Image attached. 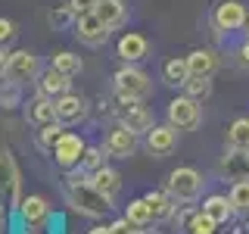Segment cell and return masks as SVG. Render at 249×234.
Here are the masks:
<instances>
[{
	"label": "cell",
	"instance_id": "1",
	"mask_svg": "<svg viewBox=\"0 0 249 234\" xmlns=\"http://www.w3.org/2000/svg\"><path fill=\"white\" fill-rule=\"evenodd\" d=\"M62 197H66V203L78 215H88V218H103L112 209V200L103 197L93 187L90 175L84 169H69L62 175Z\"/></svg>",
	"mask_w": 249,
	"mask_h": 234
},
{
	"label": "cell",
	"instance_id": "2",
	"mask_svg": "<svg viewBox=\"0 0 249 234\" xmlns=\"http://www.w3.org/2000/svg\"><path fill=\"white\" fill-rule=\"evenodd\" d=\"M112 88H115L119 100H143V97H150L153 81L143 69H137V62H124L122 69H115Z\"/></svg>",
	"mask_w": 249,
	"mask_h": 234
},
{
	"label": "cell",
	"instance_id": "3",
	"mask_svg": "<svg viewBox=\"0 0 249 234\" xmlns=\"http://www.w3.org/2000/svg\"><path fill=\"white\" fill-rule=\"evenodd\" d=\"M202 175L193 166H178L175 172L168 175V181H165V191L175 197L178 203H196L199 200V194H202Z\"/></svg>",
	"mask_w": 249,
	"mask_h": 234
},
{
	"label": "cell",
	"instance_id": "4",
	"mask_svg": "<svg viewBox=\"0 0 249 234\" xmlns=\"http://www.w3.org/2000/svg\"><path fill=\"white\" fill-rule=\"evenodd\" d=\"M246 19H249V13L240 0H218L215 10H212V28L221 31V35L246 28Z\"/></svg>",
	"mask_w": 249,
	"mask_h": 234
},
{
	"label": "cell",
	"instance_id": "5",
	"mask_svg": "<svg viewBox=\"0 0 249 234\" xmlns=\"http://www.w3.org/2000/svg\"><path fill=\"white\" fill-rule=\"evenodd\" d=\"M103 147H106V153H109V156H115V159H128V156H134V153H137L140 137H137V131H134V128H128L124 122H115L112 128L106 131Z\"/></svg>",
	"mask_w": 249,
	"mask_h": 234
},
{
	"label": "cell",
	"instance_id": "6",
	"mask_svg": "<svg viewBox=\"0 0 249 234\" xmlns=\"http://www.w3.org/2000/svg\"><path fill=\"white\" fill-rule=\"evenodd\" d=\"M168 122L175 125L178 131H193V128H199V122H202L199 100L187 97V94L175 97V100L168 103Z\"/></svg>",
	"mask_w": 249,
	"mask_h": 234
},
{
	"label": "cell",
	"instance_id": "7",
	"mask_svg": "<svg viewBox=\"0 0 249 234\" xmlns=\"http://www.w3.org/2000/svg\"><path fill=\"white\" fill-rule=\"evenodd\" d=\"M0 203L19 209V169H16L13 156L6 147H0Z\"/></svg>",
	"mask_w": 249,
	"mask_h": 234
},
{
	"label": "cell",
	"instance_id": "8",
	"mask_svg": "<svg viewBox=\"0 0 249 234\" xmlns=\"http://www.w3.org/2000/svg\"><path fill=\"white\" fill-rule=\"evenodd\" d=\"M84 140L75 135V131H66L56 144H53V150H50V156H53V162L62 169V172H69V169H78V162H81V153H84Z\"/></svg>",
	"mask_w": 249,
	"mask_h": 234
},
{
	"label": "cell",
	"instance_id": "9",
	"mask_svg": "<svg viewBox=\"0 0 249 234\" xmlns=\"http://www.w3.org/2000/svg\"><path fill=\"white\" fill-rule=\"evenodd\" d=\"M3 75L13 78V81H19V84L37 81V75H41V59H37L31 50H16V53H10V62H6Z\"/></svg>",
	"mask_w": 249,
	"mask_h": 234
},
{
	"label": "cell",
	"instance_id": "10",
	"mask_svg": "<svg viewBox=\"0 0 249 234\" xmlns=\"http://www.w3.org/2000/svg\"><path fill=\"white\" fill-rule=\"evenodd\" d=\"M109 31H112V28H109L97 13L78 16V22H75V38H78L84 47H103V44L109 41Z\"/></svg>",
	"mask_w": 249,
	"mask_h": 234
},
{
	"label": "cell",
	"instance_id": "11",
	"mask_svg": "<svg viewBox=\"0 0 249 234\" xmlns=\"http://www.w3.org/2000/svg\"><path fill=\"white\" fill-rule=\"evenodd\" d=\"M88 113H90V106H88V100L81 97V94H62V97H56V119L66 125H78V122H84L88 119Z\"/></svg>",
	"mask_w": 249,
	"mask_h": 234
},
{
	"label": "cell",
	"instance_id": "12",
	"mask_svg": "<svg viewBox=\"0 0 249 234\" xmlns=\"http://www.w3.org/2000/svg\"><path fill=\"white\" fill-rule=\"evenodd\" d=\"M146 150H150L153 156H168L171 150L178 147V128L171 122H165V125H153L150 131H146Z\"/></svg>",
	"mask_w": 249,
	"mask_h": 234
},
{
	"label": "cell",
	"instance_id": "13",
	"mask_svg": "<svg viewBox=\"0 0 249 234\" xmlns=\"http://www.w3.org/2000/svg\"><path fill=\"white\" fill-rule=\"evenodd\" d=\"M146 53H150V41L143 35H137V31H124L119 44H115V57L122 62H140Z\"/></svg>",
	"mask_w": 249,
	"mask_h": 234
},
{
	"label": "cell",
	"instance_id": "14",
	"mask_svg": "<svg viewBox=\"0 0 249 234\" xmlns=\"http://www.w3.org/2000/svg\"><path fill=\"white\" fill-rule=\"evenodd\" d=\"M119 122H124L128 128H134L137 135L140 131H150L153 128V116L146 106H140V100H119Z\"/></svg>",
	"mask_w": 249,
	"mask_h": 234
},
{
	"label": "cell",
	"instance_id": "15",
	"mask_svg": "<svg viewBox=\"0 0 249 234\" xmlns=\"http://www.w3.org/2000/svg\"><path fill=\"white\" fill-rule=\"evenodd\" d=\"M19 215L25 222V228H41L47 218H50V206H47V200L41 194H28L19 203Z\"/></svg>",
	"mask_w": 249,
	"mask_h": 234
},
{
	"label": "cell",
	"instance_id": "16",
	"mask_svg": "<svg viewBox=\"0 0 249 234\" xmlns=\"http://www.w3.org/2000/svg\"><path fill=\"white\" fill-rule=\"evenodd\" d=\"M25 119H28L31 125H35V128H37V125L53 122V119H56V100L37 91L35 97L28 100V106H25Z\"/></svg>",
	"mask_w": 249,
	"mask_h": 234
},
{
	"label": "cell",
	"instance_id": "17",
	"mask_svg": "<svg viewBox=\"0 0 249 234\" xmlns=\"http://www.w3.org/2000/svg\"><path fill=\"white\" fill-rule=\"evenodd\" d=\"M199 213H206L212 222L218 225H228L233 215H237V209H233V203L228 194H209L206 200H202V206H199Z\"/></svg>",
	"mask_w": 249,
	"mask_h": 234
},
{
	"label": "cell",
	"instance_id": "18",
	"mask_svg": "<svg viewBox=\"0 0 249 234\" xmlns=\"http://www.w3.org/2000/svg\"><path fill=\"white\" fill-rule=\"evenodd\" d=\"M221 175L228 181H243V178H249V153L237 150V147H228V153L221 159Z\"/></svg>",
	"mask_w": 249,
	"mask_h": 234
},
{
	"label": "cell",
	"instance_id": "19",
	"mask_svg": "<svg viewBox=\"0 0 249 234\" xmlns=\"http://www.w3.org/2000/svg\"><path fill=\"white\" fill-rule=\"evenodd\" d=\"M37 91L56 100V97H62V94L72 91V78L62 75L59 69H53V66H50V69H44V72L37 75Z\"/></svg>",
	"mask_w": 249,
	"mask_h": 234
},
{
	"label": "cell",
	"instance_id": "20",
	"mask_svg": "<svg viewBox=\"0 0 249 234\" xmlns=\"http://www.w3.org/2000/svg\"><path fill=\"white\" fill-rule=\"evenodd\" d=\"M90 181H93V187H97L103 197H109L115 203V197H119V191H122V175L112 166H103V169L90 172Z\"/></svg>",
	"mask_w": 249,
	"mask_h": 234
},
{
	"label": "cell",
	"instance_id": "21",
	"mask_svg": "<svg viewBox=\"0 0 249 234\" xmlns=\"http://www.w3.org/2000/svg\"><path fill=\"white\" fill-rule=\"evenodd\" d=\"M187 66H190V75H209L212 78L215 69H218V57L209 47H196V50L187 53Z\"/></svg>",
	"mask_w": 249,
	"mask_h": 234
},
{
	"label": "cell",
	"instance_id": "22",
	"mask_svg": "<svg viewBox=\"0 0 249 234\" xmlns=\"http://www.w3.org/2000/svg\"><path fill=\"white\" fill-rule=\"evenodd\" d=\"M146 203H150V209H153V218H156V222L175 218V213H178V200L171 197L168 191H150V194H146Z\"/></svg>",
	"mask_w": 249,
	"mask_h": 234
},
{
	"label": "cell",
	"instance_id": "23",
	"mask_svg": "<svg viewBox=\"0 0 249 234\" xmlns=\"http://www.w3.org/2000/svg\"><path fill=\"white\" fill-rule=\"evenodd\" d=\"M97 16L115 31V28H122L124 22H128V6H124L122 0H100V3H97Z\"/></svg>",
	"mask_w": 249,
	"mask_h": 234
},
{
	"label": "cell",
	"instance_id": "24",
	"mask_svg": "<svg viewBox=\"0 0 249 234\" xmlns=\"http://www.w3.org/2000/svg\"><path fill=\"white\" fill-rule=\"evenodd\" d=\"M190 78V66H187V57H171L162 66V81L168 88H184V81Z\"/></svg>",
	"mask_w": 249,
	"mask_h": 234
},
{
	"label": "cell",
	"instance_id": "25",
	"mask_svg": "<svg viewBox=\"0 0 249 234\" xmlns=\"http://www.w3.org/2000/svg\"><path fill=\"white\" fill-rule=\"evenodd\" d=\"M66 135V125H62L59 119H53V122H47V125H37V131H35V144H37V150H44V153H50L53 150V144Z\"/></svg>",
	"mask_w": 249,
	"mask_h": 234
},
{
	"label": "cell",
	"instance_id": "26",
	"mask_svg": "<svg viewBox=\"0 0 249 234\" xmlns=\"http://www.w3.org/2000/svg\"><path fill=\"white\" fill-rule=\"evenodd\" d=\"M228 147L249 150V116H240L228 125Z\"/></svg>",
	"mask_w": 249,
	"mask_h": 234
},
{
	"label": "cell",
	"instance_id": "27",
	"mask_svg": "<svg viewBox=\"0 0 249 234\" xmlns=\"http://www.w3.org/2000/svg\"><path fill=\"white\" fill-rule=\"evenodd\" d=\"M109 153H106V147H97V144H88L84 147V153H81V162H78V169H84L90 175V172H97V169H103L109 166Z\"/></svg>",
	"mask_w": 249,
	"mask_h": 234
},
{
	"label": "cell",
	"instance_id": "28",
	"mask_svg": "<svg viewBox=\"0 0 249 234\" xmlns=\"http://www.w3.org/2000/svg\"><path fill=\"white\" fill-rule=\"evenodd\" d=\"M184 94L193 97V100H199V103L209 100V97H212V78H209V75H190L184 81Z\"/></svg>",
	"mask_w": 249,
	"mask_h": 234
},
{
	"label": "cell",
	"instance_id": "29",
	"mask_svg": "<svg viewBox=\"0 0 249 234\" xmlns=\"http://www.w3.org/2000/svg\"><path fill=\"white\" fill-rule=\"evenodd\" d=\"M124 218H128V222H134V225H140V228H146L150 222H156L150 203H146V197L131 200V203H128V209H124Z\"/></svg>",
	"mask_w": 249,
	"mask_h": 234
},
{
	"label": "cell",
	"instance_id": "30",
	"mask_svg": "<svg viewBox=\"0 0 249 234\" xmlns=\"http://www.w3.org/2000/svg\"><path fill=\"white\" fill-rule=\"evenodd\" d=\"M47 22H50V28L62 31V28H75L78 16H75V10L69 3H59V6H53V10L47 13Z\"/></svg>",
	"mask_w": 249,
	"mask_h": 234
},
{
	"label": "cell",
	"instance_id": "31",
	"mask_svg": "<svg viewBox=\"0 0 249 234\" xmlns=\"http://www.w3.org/2000/svg\"><path fill=\"white\" fill-rule=\"evenodd\" d=\"M19 103H22V84L3 75V81H0V109H13Z\"/></svg>",
	"mask_w": 249,
	"mask_h": 234
},
{
	"label": "cell",
	"instance_id": "32",
	"mask_svg": "<svg viewBox=\"0 0 249 234\" xmlns=\"http://www.w3.org/2000/svg\"><path fill=\"white\" fill-rule=\"evenodd\" d=\"M81 66H84L81 57H78V53H72V50H59L56 57H53V69H59V72L69 75V78L81 72Z\"/></svg>",
	"mask_w": 249,
	"mask_h": 234
},
{
	"label": "cell",
	"instance_id": "33",
	"mask_svg": "<svg viewBox=\"0 0 249 234\" xmlns=\"http://www.w3.org/2000/svg\"><path fill=\"white\" fill-rule=\"evenodd\" d=\"M228 197H231V203H233V209H237V213H249V178H243V181H233L231 191H228Z\"/></svg>",
	"mask_w": 249,
	"mask_h": 234
},
{
	"label": "cell",
	"instance_id": "34",
	"mask_svg": "<svg viewBox=\"0 0 249 234\" xmlns=\"http://www.w3.org/2000/svg\"><path fill=\"white\" fill-rule=\"evenodd\" d=\"M218 228H221V225L212 222V218H209L206 213H196V218L187 225V231H184V234H218Z\"/></svg>",
	"mask_w": 249,
	"mask_h": 234
},
{
	"label": "cell",
	"instance_id": "35",
	"mask_svg": "<svg viewBox=\"0 0 249 234\" xmlns=\"http://www.w3.org/2000/svg\"><path fill=\"white\" fill-rule=\"evenodd\" d=\"M16 35H19V25H16L13 19H3V16H0V44L10 47L16 41Z\"/></svg>",
	"mask_w": 249,
	"mask_h": 234
},
{
	"label": "cell",
	"instance_id": "36",
	"mask_svg": "<svg viewBox=\"0 0 249 234\" xmlns=\"http://www.w3.org/2000/svg\"><path fill=\"white\" fill-rule=\"evenodd\" d=\"M196 213H199L196 206H184V209H178V213H175V225H178V231H187V225L196 218Z\"/></svg>",
	"mask_w": 249,
	"mask_h": 234
},
{
	"label": "cell",
	"instance_id": "37",
	"mask_svg": "<svg viewBox=\"0 0 249 234\" xmlns=\"http://www.w3.org/2000/svg\"><path fill=\"white\" fill-rule=\"evenodd\" d=\"M109 228H112V234H143V228L134 225V222H128V218H119V222H112Z\"/></svg>",
	"mask_w": 249,
	"mask_h": 234
},
{
	"label": "cell",
	"instance_id": "38",
	"mask_svg": "<svg viewBox=\"0 0 249 234\" xmlns=\"http://www.w3.org/2000/svg\"><path fill=\"white\" fill-rule=\"evenodd\" d=\"M97 3H100V0H69V6L75 10V16H88V13H97Z\"/></svg>",
	"mask_w": 249,
	"mask_h": 234
},
{
	"label": "cell",
	"instance_id": "39",
	"mask_svg": "<svg viewBox=\"0 0 249 234\" xmlns=\"http://www.w3.org/2000/svg\"><path fill=\"white\" fill-rule=\"evenodd\" d=\"M237 62H240L243 69H249V38H246V41L237 47Z\"/></svg>",
	"mask_w": 249,
	"mask_h": 234
},
{
	"label": "cell",
	"instance_id": "40",
	"mask_svg": "<svg viewBox=\"0 0 249 234\" xmlns=\"http://www.w3.org/2000/svg\"><path fill=\"white\" fill-rule=\"evenodd\" d=\"M6 62H10V50H6V44H0V75L6 72Z\"/></svg>",
	"mask_w": 249,
	"mask_h": 234
},
{
	"label": "cell",
	"instance_id": "41",
	"mask_svg": "<svg viewBox=\"0 0 249 234\" xmlns=\"http://www.w3.org/2000/svg\"><path fill=\"white\" fill-rule=\"evenodd\" d=\"M88 234H112V228H109V225H93Z\"/></svg>",
	"mask_w": 249,
	"mask_h": 234
},
{
	"label": "cell",
	"instance_id": "42",
	"mask_svg": "<svg viewBox=\"0 0 249 234\" xmlns=\"http://www.w3.org/2000/svg\"><path fill=\"white\" fill-rule=\"evenodd\" d=\"M22 234H35V228H25V231H22Z\"/></svg>",
	"mask_w": 249,
	"mask_h": 234
},
{
	"label": "cell",
	"instance_id": "43",
	"mask_svg": "<svg viewBox=\"0 0 249 234\" xmlns=\"http://www.w3.org/2000/svg\"><path fill=\"white\" fill-rule=\"evenodd\" d=\"M246 38H249V19H246Z\"/></svg>",
	"mask_w": 249,
	"mask_h": 234
},
{
	"label": "cell",
	"instance_id": "44",
	"mask_svg": "<svg viewBox=\"0 0 249 234\" xmlns=\"http://www.w3.org/2000/svg\"><path fill=\"white\" fill-rule=\"evenodd\" d=\"M0 218H3V203H0Z\"/></svg>",
	"mask_w": 249,
	"mask_h": 234
},
{
	"label": "cell",
	"instance_id": "45",
	"mask_svg": "<svg viewBox=\"0 0 249 234\" xmlns=\"http://www.w3.org/2000/svg\"><path fill=\"white\" fill-rule=\"evenodd\" d=\"M246 153H249V150H246Z\"/></svg>",
	"mask_w": 249,
	"mask_h": 234
}]
</instances>
